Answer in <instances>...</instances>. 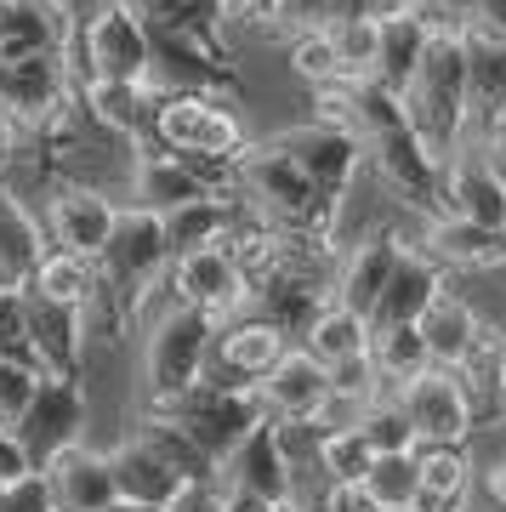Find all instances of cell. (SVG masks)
<instances>
[{
  "mask_svg": "<svg viewBox=\"0 0 506 512\" xmlns=\"http://www.w3.org/2000/svg\"><path fill=\"white\" fill-rule=\"evenodd\" d=\"M40 399V365L29 359H0V427L18 433Z\"/></svg>",
  "mask_w": 506,
  "mask_h": 512,
  "instance_id": "obj_29",
  "label": "cell"
},
{
  "mask_svg": "<svg viewBox=\"0 0 506 512\" xmlns=\"http://www.w3.org/2000/svg\"><path fill=\"white\" fill-rule=\"evenodd\" d=\"M211 336L217 325L194 308H177L165 296L160 319L148 325V342H143V382H148V399L154 404H171L177 393L205 376V353H211Z\"/></svg>",
  "mask_w": 506,
  "mask_h": 512,
  "instance_id": "obj_5",
  "label": "cell"
},
{
  "mask_svg": "<svg viewBox=\"0 0 506 512\" xmlns=\"http://www.w3.org/2000/svg\"><path fill=\"white\" fill-rule=\"evenodd\" d=\"M296 348L285 330L262 319V313H234V319H222L217 336H211V353H205V376L199 382L211 387H234V393H251L262 376H268L285 353Z\"/></svg>",
  "mask_w": 506,
  "mask_h": 512,
  "instance_id": "obj_7",
  "label": "cell"
},
{
  "mask_svg": "<svg viewBox=\"0 0 506 512\" xmlns=\"http://www.w3.org/2000/svg\"><path fill=\"white\" fill-rule=\"evenodd\" d=\"M154 421H171V427H177L182 439L194 444L211 467H222V461L245 444V433L262 421V410H256V393H234V387L194 382L188 393H177L171 404H154Z\"/></svg>",
  "mask_w": 506,
  "mask_h": 512,
  "instance_id": "obj_4",
  "label": "cell"
},
{
  "mask_svg": "<svg viewBox=\"0 0 506 512\" xmlns=\"http://www.w3.org/2000/svg\"><path fill=\"white\" fill-rule=\"evenodd\" d=\"M165 291H171L177 308L205 313L211 325H222V319H234V313L251 308V285H245V274L234 268V256L222 251V245H199V251L171 256Z\"/></svg>",
  "mask_w": 506,
  "mask_h": 512,
  "instance_id": "obj_8",
  "label": "cell"
},
{
  "mask_svg": "<svg viewBox=\"0 0 506 512\" xmlns=\"http://www.w3.org/2000/svg\"><path fill=\"white\" fill-rule=\"evenodd\" d=\"M12 148H18V126H12V120L0 114V165L12 160Z\"/></svg>",
  "mask_w": 506,
  "mask_h": 512,
  "instance_id": "obj_39",
  "label": "cell"
},
{
  "mask_svg": "<svg viewBox=\"0 0 506 512\" xmlns=\"http://www.w3.org/2000/svg\"><path fill=\"white\" fill-rule=\"evenodd\" d=\"M370 370H376V382L387 393L404 382H416L421 370H433L421 330L416 325H370Z\"/></svg>",
  "mask_w": 506,
  "mask_h": 512,
  "instance_id": "obj_23",
  "label": "cell"
},
{
  "mask_svg": "<svg viewBox=\"0 0 506 512\" xmlns=\"http://www.w3.org/2000/svg\"><path fill=\"white\" fill-rule=\"evenodd\" d=\"M478 325H484V313L472 308L461 291H444L427 302V313L416 319V330H421V342H427V359H433L438 370H455L461 359H467V348H472V336H478Z\"/></svg>",
  "mask_w": 506,
  "mask_h": 512,
  "instance_id": "obj_19",
  "label": "cell"
},
{
  "mask_svg": "<svg viewBox=\"0 0 506 512\" xmlns=\"http://www.w3.org/2000/svg\"><path fill=\"white\" fill-rule=\"evenodd\" d=\"M290 6L296 0H245V12H251V29H279L290 18Z\"/></svg>",
  "mask_w": 506,
  "mask_h": 512,
  "instance_id": "obj_38",
  "label": "cell"
},
{
  "mask_svg": "<svg viewBox=\"0 0 506 512\" xmlns=\"http://www.w3.org/2000/svg\"><path fill=\"white\" fill-rule=\"evenodd\" d=\"M80 86H148L154 80V29L131 0H97L69 35Z\"/></svg>",
  "mask_w": 506,
  "mask_h": 512,
  "instance_id": "obj_3",
  "label": "cell"
},
{
  "mask_svg": "<svg viewBox=\"0 0 506 512\" xmlns=\"http://www.w3.org/2000/svg\"><path fill=\"white\" fill-rule=\"evenodd\" d=\"M501 410H506V399H501Z\"/></svg>",
  "mask_w": 506,
  "mask_h": 512,
  "instance_id": "obj_40",
  "label": "cell"
},
{
  "mask_svg": "<svg viewBox=\"0 0 506 512\" xmlns=\"http://www.w3.org/2000/svg\"><path fill=\"white\" fill-rule=\"evenodd\" d=\"M97 291H103L97 262L69 251H40V262L23 279V302H40V308H57V313H86L97 302Z\"/></svg>",
  "mask_w": 506,
  "mask_h": 512,
  "instance_id": "obj_16",
  "label": "cell"
},
{
  "mask_svg": "<svg viewBox=\"0 0 506 512\" xmlns=\"http://www.w3.org/2000/svg\"><path fill=\"white\" fill-rule=\"evenodd\" d=\"M421 0H319V12L313 23H336V18H404V12H416Z\"/></svg>",
  "mask_w": 506,
  "mask_h": 512,
  "instance_id": "obj_31",
  "label": "cell"
},
{
  "mask_svg": "<svg viewBox=\"0 0 506 512\" xmlns=\"http://www.w3.org/2000/svg\"><path fill=\"white\" fill-rule=\"evenodd\" d=\"M438 217H461L478 228H506V188L489 177V165L478 160V148H461L438 171Z\"/></svg>",
  "mask_w": 506,
  "mask_h": 512,
  "instance_id": "obj_14",
  "label": "cell"
},
{
  "mask_svg": "<svg viewBox=\"0 0 506 512\" xmlns=\"http://www.w3.org/2000/svg\"><path fill=\"white\" fill-rule=\"evenodd\" d=\"M472 148H478V160L489 165V177H495V183L506 188V120H501V126H489Z\"/></svg>",
  "mask_w": 506,
  "mask_h": 512,
  "instance_id": "obj_36",
  "label": "cell"
},
{
  "mask_svg": "<svg viewBox=\"0 0 506 512\" xmlns=\"http://www.w3.org/2000/svg\"><path fill=\"white\" fill-rule=\"evenodd\" d=\"M398 109H404V126L427 148V160L444 171L450 154L472 143L467 131V69H461V35L455 29H427V52H421V69L410 74V86L398 92Z\"/></svg>",
  "mask_w": 506,
  "mask_h": 512,
  "instance_id": "obj_1",
  "label": "cell"
},
{
  "mask_svg": "<svg viewBox=\"0 0 506 512\" xmlns=\"http://www.w3.org/2000/svg\"><path fill=\"white\" fill-rule=\"evenodd\" d=\"M370 461H376V450H370V439H364L359 427L319 433V478L325 484H359L370 473Z\"/></svg>",
  "mask_w": 506,
  "mask_h": 512,
  "instance_id": "obj_28",
  "label": "cell"
},
{
  "mask_svg": "<svg viewBox=\"0 0 506 512\" xmlns=\"http://www.w3.org/2000/svg\"><path fill=\"white\" fill-rule=\"evenodd\" d=\"M455 382L467 387V399L478 416L484 410H501V399H506V330L501 325H489V319L478 325L467 359L455 365Z\"/></svg>",
  "mask_w": 506,
  "mask_h": 512,
  "instance_id": "obj_22",
  "label": "cell"
},
{
  "mask_svg": "<svg viewBox=\"0 0 506 512\" xmlns=\"http://www.w3.org/2000/svg\"><path fill=\"white\" fill-rule=\"evenodd\" d=\"M285 69L319 92V86H347L342 63H336V40H330V23H296V35L285 46Z\"/></svg>",
  "mask_w": 506,
  "mask_h": 512,
  "instance_id": "obj_26",
  "label": "cell"
},
{
  "mask_svg": "<svg viewBox=\"0 0 506 512\" xmlns=\"http://www.w3.org/2000/svg\"><path fill=\"white\" fill-rule=\"evenodd\" d=\"M421 52H427V23L416 12L404 18H381V57H376V86L381 92H404L410 74L421 69Z\"/></svg>",
  "mask_w": 506,
  "mask_h": 512,
  "instance_id": "obj_24",
  "label": "cell"
},
{
  "mask_svg": "<svg viewBox=\"0 0 506 512\" xmlns=\"http://www.w3.org/2000/svg\"><path fill=\"white\" fill-rule=\"evenodd\" d=\"M120 211L126 205H114L103 188H86V183H63L52 188V200H46V234H52V251H69V256H97L109 251L114 228H120Z\"/></svg>",
  "mask_w": 506,
  "mask_h": 512,
  "instance_id": "obj_9",
  "label": "cell"
},
{
  "mask_svg": "<svg viewBox=\"0 0 506 512\" xmlns=\"http://www.w3.org/2000/svg\"><path fill=\"white\" fill-rule=\"evenodd\" d=\"M251 393L262 421H319L330 404V370L319 359H308L302 348H290Z\"/></svg>",
  "mask_w": 506,
  "mask_h": 512,
  "instance_id": "obj_10",
  "label": "cell"
},
{
  "mask_svg": "<svg viewBox=\"0 0 506 512\" xmlns=\"http://www.w3.org/2000/svg\"><path fill=\"white\" fill-rule=\"evenodd\" d=\"M40 478H46V495H52L57 512L120 507V501H114V478H109V456H97L86 439L57 444L52 456H46V467H40Z\"/></svg>",
  "mask_w": 506,
  "mask_h": 512,
  "instance_id": "obj_11",
  "label": "cell"
},
{
  "mask_svg": "<svg viewBox=\"0 0 506 512\" xmlns=\"http://www.w3.org/2000/svg\"><path fill=\"white\" fill-rule=\"evenodd\" d=\"M109 478H114V501H120V507H137V512H171V501L188 490V478H182L143 433L126 439L109 456Z\"/></svg>",
  "mask_w": 506,
  "mask_h": 512,
  "instance_id": "obj_12",
  "label": "cell"
},
{
  "mask_svg": "<svg viewBox=\"0 0 506 512\" xmlns=\"http://www.w3.org/2000/svg\"><path fill=\"white\" fill-rule=\"evenodd\" d=\"M444 285H450V279H444L438 262H427L421 251H404L393 279H387V291H381V302H376V313H370V325H416L421 313H427V302H433Z\"/></svg>",
  "mask_w": 506,
  "mask_h": 512,
  "instance_id": "obj_20",
  "label": "cell"
},
{
  "mask_svg": "<svg viewBox=\"0 0 506 512\" xmlns=\"http://www.w3.org/2000/svg\"><path fill=\"white\" fill-rule=\"evenodd\" d=\"M467 29L506 40V0H472V23H467Z\"/></svg>",
  "mask_w": 506,
  "mask_h": 512,
  "instance_id": "obj_37",
  "label": "cell"
},
{
  "mask_svg": "<svg viewBox=\"0 0 506 512\" xmlns=\"http://www.w3.org/2000/svg\"><path fill=\"white\" fill-rule=\"evenodd\" d=\"M336 40V63H342L347 86H370L376 80V57H381V23L376 18H336L330 23Z\"/></svg>",
  "mask_w": 506,
  "mask_h": 512,
  "instance_id": "obj_27",
  "label": "cell"
},
{
  "mask_svg": "<svg viewBox=\"0 0 506 512\" xmlns=\"http://www.w3.org/2000/svg\"><path fill=\"white\" fill-rule=\"evenodd\" d=\"M393 404L410 421L416 450H467V439L478 433V410L467 387L455 382V370H421L416 382L393 387Z\"/></svg>",
  "mask_w": 506,
  "mask_h": 512,
  "instance_id": "obj_6",
  "label": "cell"
},
{
  "mask_svg": "<svg viewBox=\"0 0 506 512\" xmlns=\"http://www.w3.org/2000/svg\"><path fill=\"white\" fill-rule=\"evenodd\" d=\"M370 507L376 512H416L421 501V467H416V450H393V456H376L370 473L359 478Z\"/></svg>",
  "mask_w": 506,
  "mask_h": 512,
  "instance_id": "obj_25",
  "label": "cell"
},
{
  "mask_svg": "<svg viewBox=\"0 0 506 512\" xmlns=\"http://www.w3.org/2000/svg\"><path fill=\"white\" fill-rule=\"evenodd\" d=\"M421 467V501L416 512H472V467L467 450H416Z\"/></svg>",
  "mask_w": 506,
  "mask_h": 512,
  "instance_id": "obj_21",
  "label": "cell"
},
{
  "mask_svg": "<svg viewBox=\"0 0 506 512\" xmlns=\"http://www.w3.org/2000/svg\"><path fill=\"white\" fill-rule=\"evenodd\" d=\"M472 495H478V512H506V450L489 456L472 478Z\"/></svg>",
  "mask_w": 506,
  "mask_h": 512,
  "instance_id": "obj_34",
  "label": "cell"
},
{
  "mask_svg": "<svg viewBox=\"0 0 506 512\" xmlns=\"http://www.w3.org/2000/svg\"><path fill=\"white\" fill-rule=\"evenodd\" d=\"M416 251L427 262H438L444 274H489V268H506V228H478V222L461 217H427L416 234Z\"/></svg>",
  "mask_w": 506,
  "mask_h": 512,
  "instance_id": "obj_13",
  "label": "cell"
},
{
  "mask_svg": "<svg viewBox=\"0 0 506 512\" xmlns=\"http://www.w3.org/2000/svg\"><path fill=\"white\" fill-rule=\"evenodd\" d=\"M148 131L160 137L165 154H177L199 171H234L239 154L251 148L245 120L211 92H154Z\"/></svg>",
  "mask_w": 506,
  "mask_h": 512,
  "instance_id": "obj_2",
  "label": "cell"
},
{
  "mask_svg": "<svg viewBox=\"0 0 506 512\" xmlns=\"http://www.w3.org/2000/svg\"><path fill=\"white\" fill-rule=\"evenodd\" d=\"M461 69H467V131L472 143L506 120V40L461 29Z\"/></svg>",
  "mask_w": 506,
  "mask_h": 512,
  "instance_id": "obj_15",
  "label": "cell"
},
{
  "mask_svg": "<svg viewBox=\"0 0 506 512\" xmlns=\"http://www.w3.org/2000/svg\"><path fill=\"white\" fill-rule=\"evenodd\" d=\"M296 348L308 353V359H319L325 370H347V365H359V359H370V319L342 308V302H325L302 325Z\"/></svg>",
  "mask_w": 506,
  "mask_h": 512,
  "instance_id": "obj_17",
  "label": "cell"
},
{
  "mask_svg": "<svg viewBox=\"0 0 506 512\" xmlns=\"http://www.w3.org/2000/svg\"><path fill=\"white\" fill-rule=\"evenodd\" d=\"M217 490V512H290L296 501H268V495L251 490H228V484H211Z\"/></svg>",
  "mask_w": 506,
  "mask_h": 512,
  "instance_id": "obj_35",
  "label": "cell"
},
{
  "mask_svg": "<svg viewBox=\"0 0 506 512\" xmlns=\"http://www.w3.org/2000/svg\"><path fill=\"white\" fill-rule=\"evenodd\" d=\"M217 484L268 495V501H290V467H285V456H279V444H273L268 421H256L251 433H245V444L217 467Z\"/></svg>",
  "mask_w": 506,
  "mask_h": 512,
  "instance_id": "obj_18",
  "label": "cell"
},
{
  "mask_svg": "<svg viewBox=\"0 0 506 512\" xmlns=\"http://www.w3.org/2000/svg\"><path fill=\"white\" fill-rule=\"evenodd\" d=\"M359 433L370 439V450H376V456H393V450H416V433H410L404 410L393 404V393H376V399L364 404Z\"/></svg>",
  "mask_w": 506,
  "mask_h": 512,
  "instance_id": "obj_30",
  "label": "cell"
},
{
  "mask_svg": "<svg viewBox=\"0 0 506 512\" xmlns=\"http://www.w3.org/2000/svg\"><path fill=\"white\" fill-rule=\"evenodd\" d=\"M296 507L302 512H376L370 495H364V484H313Z\"/></svg>",
  "mask_w": 506,
  "mask_h": 512,
  "instance_id": "obj_32",
  "label": "cell"
},
{
  "mask_svg": "<svg viewBox=\"0 0 506 512\" xmlns=\"http://www.w3.org/2000/svg\"><path fill=\"white\" fill-rule=\"evenodd\" d=\"M23 478H35V456H29L23 433H6V427H0V495L18 490Z\"/></svg>",
  "mask_w": 506,
  "mask_h": 512,
  "instance_id": "obj_33",
  "label": "cell"
}]
</instances>
